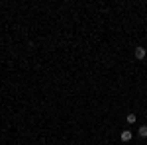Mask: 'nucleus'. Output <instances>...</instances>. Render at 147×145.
<instances>
[{
  "mask_svg": "<svg viewBox=\"0 0 147 145\" xmlns=\"http://www.w3.org/2000/svg\"><path fill=\"white\" fill-rule=\"evenodd\" d=\"M145 47H136V57L137 59H145Z\"/></svg>",
  "mask_w": 147,
  "mask_h": 145,
  "instance_id": "1",
  "label": "nucleus"
},
{
  "mask_svg": "<svg viewBox=\"0 0 147 145\" xmlns=\"http://www.w3.org/2000/svg\"><path fill=\"white\" fill-rule=\"evenodd\" d=\"M122 141H131V132H122Z\"/></svg>",
  "mask_w": 147,
  "mask_h": 145,
  "instance_id": "2",
  "label": "nucleus"
},
{
  "mask_svg": "<svg viewBox=\"0 0 147 145\" xmlns=\"http://www.w3.org/2000/svg\"><path fill=\"white\" fill-rule=\"evenodd\" d=\"M139 135H141V137H147V125H141V127H139Z\"/></svg>",
  "mask_w": 147,
  "mask_h": 145,
  "instance_id": "3",
  "label": "nucleus"
},
{
  "mask_svg": "<svg viewBox=\"0 0 147 145\" xmlns=\"http://www.w3.org/2000/svg\"><path fill=\"white\" fill-rule=\"evenodd\" d=\"M125 120H127V123H134V122H136V114H127Z\"/></svg>",
  "mask_w": 147,
  "mask_h": 145,
  "instance_id": "4",
  "label": "nucleus"
}]
</instances>
